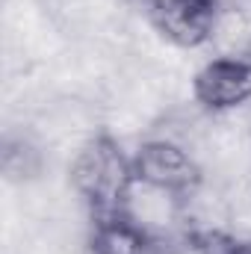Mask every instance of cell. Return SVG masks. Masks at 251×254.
I'll use <instances>...</instances> for the list:
<instances>
[{"mask_svg":"<svg viewBox=\"0 0 251 254\" xmlns=\"http://www.w3.org/2000/svg\"><path fill=\"white\" fill-rule=\"evenodd\" d=\"M133 184V157H127L119 139L110 133H95L77 148L71 160V187L89 210L92 222L125 213Z\"/></svg>","mask_w":251,"mask_h":254,"instance_id":"6da1fadb","label":"cell"},{"mask_svg":"<svg viewBox=\"0 0 251 254\" xmlns=\"http://www.w3.org/2000/svg\"><path fill=\"white\" fill-rule=\"evenodd\" d=\"M133 172L139 184L172 192L178 198H187L189 192L204 184V169L198 157L184 145L160 136H151L148 142L139 145V151L133 154Z\"/></svg>","mask_w":251,"mask_h":254,"instance_id":"7a4b0ae2","label":"cell"},{"mask_svg":"<svg viewBox=\"0 0 251 254\" xmlns=\"http://www.w3.org/2000/svg\"><path fill=\"white\" fill-rule=\"evenodd\" d=\"M222 0H148L151 27L175 48H201L216 39Z\"/></svg>","mask_w":251,"mask_h":254,"instance_id":"3957f363","label":"cell"},{"mask_svg":"<svg viewBox=\"0 0 251 254\" xmlns=\"http://www.w3.org/2000/svg\"><path fill=\"white\" fill-rule=\"evenodd\" d=\"M195 104L207 113H231L251 104V60L243 54L216 57L192 80Z\"/></svg>","mask_w":251,"mask_h":254,"instance_id":"277c9868","label":"cell"},{"mask_svg":"<svg viewBox=\"0 0 251 254\" xmlns=\"http://www.w3.org/2000/svg\"><path fill=\"white\" fill-rule=\"evenodd\" d=\"M42 166H45V154L30 136H6L3 139V172L9 181L27 184L42 172Z\"/></svg>","mask_w":251,"mask_h":254,"instance_id":"5b68a950","label":"cell"},{"mask_svg":"<svg viewBox=\"0 0 251 254\" xmlns=\"http://www.w3.org/2000/svg\"><path fill=\"white\" fill-rule=\"evenodd\" d=\"M237 254H251V243H246V246H243V249H240Z\"/></svg>","mask_w":251,"mask_h":254,"instance_id":"8992f818","label":"cell"},{"mask_svg":"<svg viewBox=\"0 0 251 254\" xmlns=\"http://www.w3.org/2000/svg\"><path fill=\"white\" fill-rule=\"evenodd\" d=\"M246 57H249V60H251V39H249V42H246Z\"/></svg>","mask_w":251,"mask_h":254,"instance_id":"52a82bcc","label":"cell"}]
</instances>
